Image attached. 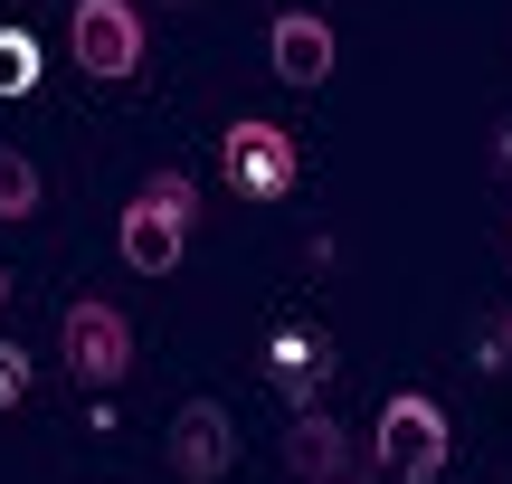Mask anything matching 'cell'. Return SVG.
I'll return each mask as SVG.
<instances>
[{
    "label": "cell",
    "instance_id": "5",
    "mask_svg": "<svg viewBox=\"0 0 512 484\" xmlns=\"http://www.w3.org/2000/svg\"><path fill=\"white\" fill-rule=\"evenodd\" d=\"M171 466H181L190 484H219L228 466H238V428H228L219 399H190V409L171 418Z\"/></svg>",
    "mask_w": 512,
    "mask_h": 484
},
{
    "label": "cell",
    "instance_id": "11",
    "mask_svg": "<svg viewBox=\"0 0 512 484\" xmlns=\"http://www.w3.org/2000/svg\"><path fill=\"white\" fill-rule=\"evenodd\" d=\"M29 86H38V38L0 29V95H29Z\"/></svg>",
    "mask_w": 512,
    "mask_h": 484
},
{
    "label": "cell",
    "instance_id": "7",
    "mask_svg": "<svg viewBox=\"0 0 512 484\" xmlns=\"http://www.w3.org/2000/svg\"><path fill=\"white\" fill-rule=\"evenodd\" d=\"M181 238H190V228L171 219L162 200H143V190H133L124 228H114V247H124V266H133V276H171V266H181Z\"/></svg>",
    "mask_w": 512,
    "mask_h": 484
},
{
    "label": "cell",
    "instance_id": "9",
    "mask_svg": "<svg viewBox=\"0 0 512 484\" xmlns=\"http://www.w3.org/2000/svg\"><path fill=\"white\" fill-rule=\"evenodd\" d=\"M266 380H275V390L294 399V409H304V399H313V390L332 380V352H323L313 333H275V342H266Z\"/></svg>",
    "mask_w": 512,
    "mask_h": 484
},
{
    "label": "cell",
    "instance_id": "13",
    "mask_svg": "<svg viewBox=\"0 0 512 484\" xmlns=\"http://www.w3.org/2000/svg\"><path fill=\"white\" fill-rule=\"evenodd\" d=\"M19 399H29V352L0 342V409H19Z\"/></svg>",
    "mask_w": 512,
    "mask_h": 484
},
{
    "label": "cell",
    "instance_id": "10",
    "mask_svg": "<svg viewBox=\"0 0 512 484\" xmlns=\"http://www.w3.org/2000/svg\"><path fill=\"white\" fill-rule=\"evenodd\" d=\"M38 200H48L38 162H29V152H0V219H38Z\"/></svg>",
    "mask_w": 512,
    "mask_h": 484
},
{
    "label": "cell",
    "instance_id": "2",
    "mask_svg": "<svg viewBox=\"0 0 512 484\" xmlns=\"http://www.w3.org/2000/svg\"><path fill=\"white\" fill-rule=\"evenodd\" d=\"M57 352H67V371L86 380V390H114V380L133 371V323L86 295V304H67V323H57Z\"/></svg>",
    "mask_w": 512,
    "mask_h": 484
},
{
    "label": "cell",
    "instance_id": "3",
    "mask_svg": "<svg viewBox=\"0 0 512 484\" xmlns=\"http://www.w3.org/2000/svg\"><path fill=\"white\" fill-rule=\"evenodd\" d=\"M67 38H76V67L105 76V86L143 67V10H133V0H76Z\"/></svg>",
    "mask_w": 512,
    "mask_h": 484
},
{
    "label": "cell",
    "instance_id": "8",
    "mask_svg": "<svg viewBox=\"0 0 512 484\" xmlns=\"http://www.w3.org/2000/svg\"><path fill=\"white\" fill-rule=\"evenodd\" d=\"M266 57H275V76H285V86H323L332 76V29L313 10H285L266 29Z\"/></svg>",
    "mask_w": 512,
    "mask_h": 484
},
{
    "label": "cell",
    "instance_id": "4",
    "mask_svg": "<svg viewBox=\"0 0 512 484\" xmlns=\"http://www.w3.org/2000/svg\"><path fill=\"white\" fill-rule=\"evenodd\" d=\"M219 162H228V181H238L247 200H285L294 171H304V152H294L285 124H228L219 133Z\"/></svg>",
    "mask_w": 512,
    "mask_h": 484
},
{
    "label": "cell",
    "instance_id": "16",
    "mask_svg": "<svg viewBox=\"0 0 512 484\" xmlns=\"http://www.w3.org/2000/svg\"><path fill=\"white\" fill-rule=\"evenodd\" d=\"M0 304H10V266H0Z\"/></svg>",
    "mask_w": 512,
    "mask_h": 484
},
{
    "label": "cell",
    "instance_id": "12",
    "mask_svg": "<svg viewBox=\"0 0 512 484\" xmlns=\"http://www.w3.org/2000/svg\"><path fill=\"white\" fill-rule=\"evenodd\" d=\"M143 200H162V209H171L181 228L200 219V181H190V171H152V181H143Z\"/></svg>",
    "mask_w": 512,
    "mask_h": 484
},
{
    "label": "cell",
    "instance_id": "6",
    "mask_svg": "<svg viewBox=\"0 0 512 484\" xmlns=\"http://www.w3.org/2000/svg\"><path fill=\"white\" fill-rule=\"evenodd\" d=\"M285 466L304 475V484H370L361 466H351V437L332 428L323 409H304V418H294V428H285Z\"/></svg>",
    "mask_w": 512,
    "mask_h": 484
},
{
    "label": "cell",
    "instance_id": "14",
    "mask_svg": "<svg viewBox=\"0 0 512 484\" xmlns=\"http://www.w3.org/2000/svg\"><path fill=\"white\" fill-rule=\"evenodd\" d=\"M475 361H484V371H512V304L484 323V352H475Z\"/></svg>",
    "mask_w": 512,
    "mask_h": 484
},
{
    "label": "cell",
    "instance_id": "15",
    "mask_svg": "<svg viewBox=\"0 0 512 484\" xmlns=\"http://www.w3.org/2000/svg\"><path fill=\"white\" fill-rule=\"evenodd\" d=\"M494 162L512 171V114H503V124H494Z\"/></svg>",
    "mask_w": 512,
    "mask_h": 484
},
{
    "label": "cell",
    "instance_id": "1",
    "mask_svg": "<svg viewBox=\"0 0 512 484\" xmlns=\"http://www.w3.org/2000/svg\"><path fill=\"white\" fill-rule=\"evenodd\" d=\"M370 466L399 475V484H437L446 475V409L427 390L380 399V428H370Z\"/></svg>",
    "mask_w": 512,
    "mask_h": 484
}]
</instances>
